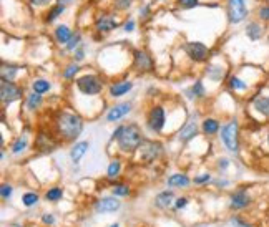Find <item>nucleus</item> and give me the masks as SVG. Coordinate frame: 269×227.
Masks as SVG:
<instances>
[{"label":"nucleus","mask_w":269,"mask_h":227,"mask_svg":"<svg viewBox=\"0 0 269 227\" xmlns=\"http://www.w3.org/2000/svg\"><path fill=\"white\" fill-rule=\"evenodd\" d=\"M42 222H44L45 226H53L55 217L52 216V214H44V216H42Z\"/></svg>","instance_id":"44"},{"label":"nucleus","mask_w":269,"mask_h":227,"mask_svg":"<svg viewBox=\"0 0 269 227\" xmlns=\"http://www.w3.org/2000/svg\"><path fill=\"white\" fill-rule=\"evenodd\" d=\"M55 126H57L58 136L63 141H75L83 131L82 118L70 111H60L55 118Z\"/></svg>","instance_id":"2"},{"label":"nucleus","mask_w":269,"mask_h":227,"mask_svg":"<svg viewBox=\"0 0 269 227\" xmlns=\"http://www.w3.org/2000/svg\"><path fill=\"white\" fill-rule=\"evenodd\" d=\"M78 70H80V67L75 65V63H73V65H68L65 68V71H63V78H65V80H72L76 73H78Z\"/></svg>","instance_id":"36"},{"label":"nucleus","mask_w":269,"mask_h":227,"mask_svg":"<svg viewBox=\"0 0 269 227\" xmlns=\"http://www.w3.org/2000/svg\"><path fill=\"white\" fill-rule=\"evenodd\" d=\"M259 19L264 20V22H269V7L268 5L259 8Z\"/></svg>","instance_id":"41"},{"label":"nucleus","mask_w":269,"mask_h":227,"mask_svg":"<svg viewBox=\"0 0 269 227\" xmlns=\"http://www.w3.org/2000/svg\"><path fill=\"white\" fill-rule=\"evenodd\" d=\"M72 37H73V33H72V30L67 27V25H60V27L55 28V38H57L58 44H68V42L72 40Z\"/></svg>","instance_id":"22"},{"label":"nucleus","mask_w":269,"mask_h":227,"mask_svg":"<svg viewBox=\"0 0 269 227\" xmlns=\"http://www.w3.org/2000/svg\"><path fill=\"white\" fill-rule=\"evenodd\" d=\"M130 186L128 184H115L113 186V196L117 198H125V196L130 194Z\"/></svg>","instance_id":"33"},{"label":"nucleus","mask_w":269,"mask_h":227,"mask_svg":"<svg viewBox=\"0 0 269 227\" xmlns=\"http://www.w3.org/2000/svg\"><path fill=\"white\" fill-rule=\"evenodd\" d=\"M253 108L261 113L263 116H269V96H256L253 101Z\"/></svg>","instance_id":"21"},{"label":"nucleus","mask_w":269,"mask_h":227,"mask_svg":"<svg viewBox=\"0 0 269 227\" xmlns=\"http://www.w3.org/2000/svg\"><path fill=\"white\" fill-rule=\"evenodd\" d=\"M95 211L98 214H110V212H115L122 207V203L117 199V196H106V198H100L95 203Z\"/></svg>","instance_id":"12"},{"label":"nucleus","mask_w":269,"mask_h":227,"mask_svg":"<svg viewBox=\"0 0 269 227\" xmlns=\"http://www.w3.org/2000/svg\"><path fill=\"white\" fill-rule=\"evenodd\" d=\"M268 143H269V135H268Z\"/></svg>","instance_id":"52"},{"label":"nucleus","mask_w":269,"mask_h":227,"mask_svg":"<svg viewBox=\"0 0 269 227\" xmlns=\"http://www.w3.org/2000/svg\"><path fill=\"white\" fill-rule=\"evenodd\" d=\"M198 135V125H196V121H188L185 126L179 130V139L183 141V143H186V141L193 139L195 136Z\"/></svg>","instance_id":"14"},{"label":"nucleus","mask_w":269,"mask_h":227,"mask_svg":"<svg viewBox=\"0 0 269 227\" xmlns=\"http://www.w3.org/2000/svg\"><path fill=\"white\" fill-rule=\"evenodd\" d=\"M138 151H140V158H142L145 162H153L161 156V153H163V144L158 143V141L145 139Z\"/></svg>","instance_id":"5"},{"label":"nucleus","mask_w":269,"mask_h":227,"mask_svg":"<svg viewBox=\"0 0 269 227\" xmlns=\"http://www.w3.org/2000/svg\"><path fill=\"white\" fill-rule=\"evenodd\" d=\"M22 96V88L17 87L14 81H2L0 87V98H2L3 105H10V103L17 101Z\"/></svg>","instance_id":"8"},{"label":"nucleus","mask_w":269,"mask_h":227,"mask_svg":"<svg viewBox=\"0 0 269 227\" xmlns=\"http://www.w3.org/2000/svg\"><path fill=\"white\" fill-rule=\"evenodd\" d=\"M38 201H40V196L37 192H25L22 196V204L25 207H33V205L38 204Z\"/></svg>","instance_id":"29"},{"label":"nucleus","mask_w":269,"mask_h":227,"mask_svg":"<svg viewBox=\"0 0 269 227\" xmlns=\"http://www.w3.org/2000/svg\"><path fill=\"white\" fill-rule=\"evenodd\" d=\"M263 33H264V30H263V27H261V25H259L258 22L247 23V27H246V35H247V38H249L251 42H258L259 38L263 37Z\"/></svg>","instance_id":"20"},{"label":"nucleus","mask_w":269,"mask_h":227,"mask_svg":"<svg viewBox=\"0 0 269 227\" xmlns=\"http://www.w3.org/2000/svg\"><path fill=\"white\" fill-rule=\"evenodd\" d=\"M76 88L83 93V95H88V96H93V95H98L103 88V83L101 80L98 78L97 75H83L76 80Z\"/></svg>","instance_id":"4"},{"label":"nucleus","mask_w":269,"mask_h":227,"mask_svg":"<svg viewBox=\"0 0 269 227\" xmlns=\"http://www.w3.org/2000/svg\"><path fill=\"white\" fill-rule=\"evenodd\" d=\"M251 203H253V198H251L249 192H247L245 187L236 189L229 196V207H231L233 211H243V209L249 207Z\"/></svg>","instance_id":"7"},{"label":"nucleus","mask_w":269,"mask_h":227,"mask_svg":"<svg viewBox=\"0 0 269 227\" xmlns=\"http://www.w3.org/2000/svg\"><path fill=\"white\" fill-rule=\"evenodd\" d=\"M125 30H126V32H131V30H135V22H133V20H128V22L125 23Z\"/></svg>","instance_id":"49"},{"label":"nucleus","mask_w":269,"mask_h":227,"mask_svg":"<svg viewBox=\"0 0 269 227\" xmlns=\"http://www.w3.org/2000/svg\"><path fill=\"white\" fill-rule=\"evenodd\" d=\"M118 27V22L113 19V17H110V15H101L100 19L97 20V30L98 32H112L113 28H117Z\"/></svg>","instance_id":"15"},{"label":"nucleus","mask_w":269,"mask_h":227,"mask_svg":"<svg viewBox=\"0 0 269 227\" xmlns=\"http://www.w3.org/2000/svg\"><path fill=\"white\" fill-rule=\"evenodd\" d=\"M229 88L231 90H246L247 85L241 78H238V76H231V78H229Z\"/></svg>","instance_id":"35"},{"label":"nucleus","mask_w":269,"mask_h":227,"mask_svg":"<svg viewBox=\"0 0 269 227\" xmlns=\"http://www.w3.org/2000/svg\"><path fill=\"white\" fill-rule=\"evenodd\" d=\"M130 111H131V103H120V105H115L113 108L106 113V121L108 123L118 121V119L125 118Z\"/></svg>","instance_id":"13"},{"label":"nucleus","mask_w":269,"mask_h":227,"mask_svg":"<svg viewBox=\"0 0 269 227\" xmlns=\"http://www.w3.org/2000/svg\"><path fill=\"white\" fill-rule=\"evenodd\" d=\"M108 227H120L118 224H112V226H108Z\"/></svg>","instance_id":"51"},{"label":"nucleus","mask_w":269,"mask_h":227,"mask_svg":"<svg viewBox=\"0 0 269 227\" xmlns=\"http://www.w3.org/2000/svg\"><path fill=\"white\" fill-rule=\"evenodd\" d=\"M229 166V159H226V158H221V159H218V168H220L221 171L228 169Z\"/></svg>","instance_id":"46"},{"label":"nucleus","mask_w":269,"mask_h":227,"mask_svg":"<svg viewBox=\"0 0 269 227\" xmlns=\"http://www.w3.org/2000/svg\"><path fill=\"white\" fill-rule=\"evenodd\" d=\"M179 5L185 7V8H193L198 5V0H178Z\"/></svg>","instance_id":"42"},{"label":"nucleus","mask_w":269,"mask_h":227,"mask_svg":"<svg viewBox=\"0 0 269 227\" xmlns=\"http://www.w3.org/2000/svg\"><path fill=\"white\" fill-rule=\"evenodd\" d=\"M209 181H211V176H209V174H201V176H196L193 179L195 184H204V182H209Z\"/></svg>","instance_id":"43"},{"label":"nucleus","mask_w":269,"mask_h":227,"mask_svg":"<svg viewBox=\"0 0 269 227\" xmlns=\"http://www.w3.org/2000/svg\"><path fill=\"white\" fill-rule=\"evenodd\" d=\"M174 201V192L173 191H163L155 198V205L160 209H168Z\"/></svg>","instance_id":"18"},{"label":"nucleus","mask_w":269,"mask_h":227,"mask_svg":"<svg viewBox=\"0 0 269 227\" xmlns=\"http://www.w3.org/2000/svg\"><path fill=\"white\" fill-rule=\"evenodd\" d=\"M186 95L190 100H198V98H204L206 91H204V87H203V81L198 80L195 81V85L191 87L190 90H186Z\"/></svg>","instance_id":"23"},{"label":"nucleus","mask_w":269,"mask_h":227,"mask_svg":"<svg viewBox=\"0 0 269 227\" xmlns=\"http://www.w3.org/2000/svg\"><path fill=\"white\" fill-rule=\"evenodd\" d=\"M221 141H223L224 148L228 149L229 153L236 154L239 151V125L236 119L226 123V125L221 128Z\"/></svg>","instance_id":"3"},{"label":"nucleus","mask_w":269,"mask_h":227,"mask_svg":"<svg viewBox=\"0 0 269 227\" xmlns=\"http://www.w3.org/2000/svg\"><path fill=\"white\" fill-rule=\"evenodd\" d=\"M188 205V199L186 198H178L176 201H174V207L176 209H183Z\"/></svg>","instance_id":"45"},{"label":"nucleus","mask_w":269,"mask_h":227,"mask_svg":"<svg viewBox=\"0 0 269 227\" xmlns=\"http://www.w3.org/2000/svg\"><path fill=\"white\" fill-rule=\"evenodd\" d=\"M120 171H122V162H120V159H113L110 162L108 169H106V178L117 179L120 176Z\"/></svg>","instance_id":"25"},{"label":"nucleus","mask_w":269,"mask_h":227,"mask_svg":"<svg viewBox=\"0 0 269 227\" xmlns=\"http://www.w3.org/2000/svg\"><path fill=\"white\" fill-rule=\"evenodd\" d=\"M32 88H33V91L38 93V95H44V93L49 91L50 88H52V85H50V81H47V80H35L32 83Z\"/></svg>","instance_id":"26"},{"label":"nucleus","mask_w":269,"mask_h":227,"mask_svg":"<svg viewBox=\"0 0 269 227\" xmlns=\"http://www.w3.org/2000/svg\"><path fill=\"white\" fill-rule=\"evenodd\" d=\"M63 12H65V5H63V3H58V5H55L52 10L49 12V15H47V22H53L55 19H58L60 15L63 14Z\"/></svg>","instance_id":"31"},{"label":"nucleus","mask_w":269,"mask_h":227,"mask_svg":"<svg viewBox=\"0 0 269 227\" xmlns=\"http://www.w3.org/2000/svg\"><path fill=\"white\" fill-rule=\"evenodd\" d=\"M60 3H67V2H70V0H58Z\"/></svg>","instance_id":"50"},{"label":"nucleus","mask_w":269,"mask_h":227,"mask_svg":"<svg viewBox=\"0 0 269 227\" xmlns=\"http://www.w3.org/2000/svg\"><path fill=\"white\" fill-rule=\"evenodd\" d=\"M30 2H32V5H47V3L50 2V0H30Z\"/></svg>","instance_id":"48"},{"label":"nucleus","mask_w":269,"mask_h":227,"mask_svg":"<svg viewBox=\"0 0 269 227\" xmlns=\"http://www.w3.org/2000/svg\"><path fill=\"white\" fill-rule=\"evenodd\" d=\"M247 17L246 0H228V19L231 23H239Z\"/></svg>","instance_id":"6"},{"label":"nucleus","mask_w":269,"mask_h":227,"mask_svg":"<svg viewBox=\"0 0 269 227\" xmlns=\"http://www.w3.org/2000/svg\"><path fill=\"white\" fill-rule=\"evenodd\" d=\"M268 40H269V38H268Z\"/></svg>","instance_id":"53"},{"label":"nucleus","mask_w":269,"mask_h":227,"mask_svg":"<svg viewBox=\"0 0 269 227\" xmlns=\"http://www.w3.org/2000/svg\"><path fill=\"white\" fill-rule=\"evenodd\" d=\"M42 105V95H38V93H30L28 98H27V108L30 110H35L38 106Z\"/></svg>","instance_id":"32"},{"label":"nucleus","mask_w":269,"mask_h":227,"mask_svg":"<svg viewBox=\"0 0 269 227\" xmlns=\"http://www.w3.org/2000/svg\"><path fill=\"white\" fill-rule=\"evenodd\" d=\"M83 57H85V51H83V48L75 50V60H76V62H78V60H83Z\"/></svg>","instance_id":"47"},{"label":"nucleus","mask_w":269,"mask_h":227,"mask_svg":"<svg viewBox=\"0 0 269 227\" xmlns=\"http://www.w3.org/2000/svg\"><path fill=\"white\" fill-rule=\"evenodd\" d=\"M165 121H166V118H165L163 106H153V108L149 110V113H148V126H149V130L155 131V133H160L161 130H163Z\"/></svg>","instance_id":"10"},{"label":"nucleus","mask_w":269,"mask_h":227,"mask_svg":"<svg viewBox=\"0 0 269 227\" xmlns=\"http://www.w3.org/2000/svg\"><path fill=\"white\" fill-rule=\"evenodd\" d=\"M131 3H133V0H115V8H118V10H126V8L131 7Z\"/></svg>","instance_id":"39"},{"label":"nucleus","mask_w":269,"mask_h":227,"mask_svg":"<svg viewBox=\"0 0 269 227\" xmlns=\"http://www.w3.org/2000/svg\"><path fill=\"white\" fill-rule=\"evenodd\" d=\"M112 138L118 141V148L126 154L138 151L140 146H142V143L145 141L142 130H140V126L135 125V123L118 126L117 131L113 133Z\"/></svg>","instance_id":"1"},{"label":"nucleus","mask_w":269,"mask_h":227,"mask_svg":"<svg viewBox=\"0 0 269 227\" xmlns=\"http://www.w3.org/2000/svg\"><path fill=\"white\" fill-rule=\"evenodd\" d=\"M80 38H82V37H80V33H75V35L72 37V40L67 44V50H75L76 46H78V44H80Z\"/></svg>","instance_id":"40"},{"label":"nucleus","mask_w":269,"mask_h":227,"mask_svg":"<svg viewBox=\"0 0 269 227\" xmlns=\"http://www.w3.org/2000/svg\"><path fill=\"white\" fill-rule=\"evenodd\" d=\"M63 198V189L62 187H50L49 191L45 192V199L49 201V203H57Z\"/></svg>","instance_id":"27"},{"label":"nucleus","mask_w":269,"mask_h":227,"mask_svg":"<svg viewBox=\"0 0 269 227\" xmlns=\"http://www.w3.org/2000/svg\"><path fill=\"white\" fill-rule=\"evenodd\" d=\"M185 51L193 62H204L209 57V48L199 42H190L185 45Z\"/></svg>","instance_id":"9"},{"label":"nucleus","mask_w":269,"mask_h":227,"mask_svg":"<svg viewBox=\"0 0 269 227\" xmlns=\"http://www.w3.org/2000/svg\"><path fill=\"white\" fill-rule=\"evenodd\" d=\"M12 192H14V187H12L10 184L3 182L2 187H0V196H2V199L8 201V199H10V196H12Z\"/></svg>","instance_id":"37"},{"label":"nucleus","mask_w":269,"mask_h":227,"mask_svg":"<svg viewBox=\"0 0 269 227\" xmlns=\"http://www.w3.org/2000/svg\"><path fill=\"white\" fill-rule=\"evenodd\" d=\"M17 68L15 65H2V81H12L15 78V75H17Z\"/></svg>","instance_id":"28"},{"label":"nucleus","mask_w":269,"mask_h":227,"mask_svg":"<svg viewBox=\"0 0 269 227\" xmlns=\"http://www.w3.org/2000/svg\"><path fill=\"white\" fill-rule=\"evenodd\" d=\"M88 148H90V143L88 141H78V143H75L73 144V148H72V151H70V158H72V161L75 162H80V159L85 156V153L88 151Z\"/></svg>","instance_id":"16"},{"label":"nucleus","mask_w":269,"mask_h":227,"mask_svg":"<svg viewBox=\"0 0 269 227\" xmlns=\"http://www.w3.org/2000/svg\"><path fill=\"white\" fill-rule=\"evenodd\" d=\"M203 133L204 135H209V136H213V135H216L218 131L221 130V126H220V121L215 118H206L203 121Z\"/></svg>","instance_id":"24"},{"label":"nucleus","mask_w":269,"mask_h":227,"mask_svg":"<svg viewBox=\"0 0 269 227\" xmlns=\"http://www.w3.org/2000/svg\"><path fill=\"white\" fill-rule=\"evenodd\" d=\"M133 68L140 73H147L153 70V60L145 50H135L133 53Z\"/></svg>","instance_id":"11"},{"label":"nucleus","mask_w":269,"mask_h":227,"mask_svg":"<svg viewBox=\"0 0 269 227\" xmlns=\"http://www.w3.org/2000/svg\"><path fill=\"white\" fill-rule=\"evenodd\" d=\"M131 88H133V83H131V81H118V83H113L112 87H110V95L113 98H120V96L126 95Z\"/></svg>","instance_id":"17"},{"label":"nucleus","mask_w":269,"mask_h":227,"mask_svg":"<svg viewBox=\"0 0 269 227\" xmlns=\"http://www.w3.org/2000/svg\"><path fill=\"white\" fill-rule=\"evenodd\" d=\"M191 182V179L186 176V174H171V176L168 178V181H166V184H168L170 187H188Z\"/></svg>","instance_id":"19"},{"label":"nucleus","mask_w":269,"mask_h":227,"mask_svg":"<svg viewBox=\"0 0 269 227\" xmlns=\"http://www.w3.org/2000/svg\"><path fill=\"white\" fill-rule=\"evenodd\" d=\"M25 148H27V138H22V136H20V138H17L15 143L12 144V153L19 154V153H22Z\"/></svg>","instance_id":"34"},{"label":"nucleus","mask_w":269,"mask_h":227,"mask_svg":"<svg viewBox=\"0 0 269 227\" xmlns=\"http://www.w3.org/2000/svg\"><path fill=\"white\" fill-rule=\"evenodd\" d=\"M229 222H231L233 227H253L249 224V222H246L245 219H243V217H239V216H233Z\"/></svg>","instance_id":"38"},{"label":"nucleus","mask_w":269,"mask_h":227,"mask_svg":"<svg viewBox=\"0 0 269 227\" xmlns=\"http://www.w3.org/2000/svg\"><path fill=\"white\" fill-rule=\"evenodd\" d=\"M206 75L213 81H220V80L224 78V70L221 67H209L208 70H206Z\"/></svg>","instance_id":"30"}]
</instances>
